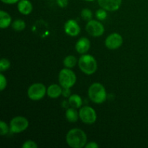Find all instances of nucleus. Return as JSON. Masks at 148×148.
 Returning a JSON list of instances; mask_svg holds the SVG:
<instances>
[{
	"label": "nucleus",
	"instance_id": "obj_27",
	"mask_svg": "<svg viewBox=\"0 0 148 148\" xmlns=\"http://www.w3.org/2000/svg\"><path fill=\"white\" fill-rule=\"evenodd\" d=\"M98 147H99V145H98L96 143H95V142H90V143L86 144V145H85V148H98Z\"/></svg>",
	"mask_w": 148,
	"mask_h": 148
},
{
	"label": "nucleus",
	"instance_id": "obj_5",
	"mask_svg": "<svg viewBox=\"0 0 148 148\" xmlns=\"http://www.w3.org/2000/svg\"><path fill=\"white\" fill-rule=\"evenodd\" d=\"M46 88L43 84L34 83L29 87L27 90V96L32 101H39L46 95Z\"/></svg>",
	"mask_w": 148,
	"mask_h": 148
},
{
	"label": "nucleus",
	"instance_id": "obj_30",
	"mask_svg": "<svg viewBox=\"0 0 148 148\" xmlns=\"http://www.w3.org/2000/svg\"><path fill=\"white\" fill-rule=\"evenodd\" d=\"M85 1H95V0H85Z\"/></svg>",
	"mask_w": 148,
	"mask_h": 148
},
{
	"label": "nucleus",
	"instance_id": "obj_10",
	"mask_svg": "<svg viewBox=\"0 0 148 148\" xmlns=\"http://www.w3.org/2000/svg\"><path fill=\"white\" fill-rule=\"evenodd\" d=\"M98 4L101 8L106 11H117L120 8L122 0H98Z\"/></svg>",
	"mask_w": 148,
	"mask_h": 148
},
{
	"label": "nucleus",
	"instance_id": "obj_26",
	"mask_svg": "<svg viewBox=\"0 0 148 148\" xmlns=\"http://www.w3.org/2000/svg\"><path fill=\"white\" fill-rule=\"evenodd\" d=\"M58 5L62 8H64L68 5V0H56Z\"/></svg>",
	"mask_w": 148,
	"mask_h": 148
},
{
	"label": "nucleus",
	"instance_id": "obj_25",
	"mask_svg": "<svg viewBox=\"0 0 148 148\" xmlns=\"http://www.w3.org/2000/svg\"><path fill=\"white\" fill-rule=\"evenodd\" d=\"M7 85V81L5 76L2 74L0 75V90L3 91Z\"/></svg>",
	"mask_w": 148,
	"mask_h": 148
},
{
	"label": "nucleus",
	"instance_id": "obj_23",
	"mask_svg": "<svg viewBox=\"0 0 148 148\" xmlns=\"http://www.w3.org/2000/svg\"><path fill=\"white\" fill-rule=\"evenodd\" d=\"M9 132V127L4 121H0V134L1 136L6 135Z\"/></svg>",
	"mask_w": 148,
	"mask_h": 148
},
{
	"label": "nucleus",
	"instance_id": "obj_7",
	"mask_svg": "<svg viewBox=\"0 0 148 148\" xmlns=\"http://www.w3.org/2000/svg\"><path fill=\"white\" fill-rule=\"evenodd\" d=\"M79 116L82 122L88 124H92L97 119L96 112L90 106H84L79 111Z\"/></svg>",
	"mask_w": 148,
	"mask_h": 148
},
{
	"label": "nucleus",
	"instance_id": "obj_14",
	"mask_svg": "<svg viewBox=\"0 0 148 148\" xmlns=\"http://www.w3.org/2000/svg\"><path fill=\"white\" fill-rule=\"evenodd\" d=\"M63 90L56 84L51 85L47 89V95L51 98H57L62 94Z\"/></svg>",
	"mask_w": 148,
	"mask_h": 148
},
{
	"label": "nucleus",
	"instance_id": "obj_2",
	"mask_svg": "<svg viewBox=\"0 0 148 148\" xmlns=\"http://www.w3.org/2000/svg\"><path fill=\"white\" fill-rule=\"evenodd\" d=\"M88 96L90 99L96 104H101L106 100L107 94L106 88L99 82L92 83L88 89Z\"/></svg>",
	"mask_w": 148,
	"mask_h": 148
},
{
	"label": "nucleus",
	"instance_id": "obj_1",
	"mask_svg": "<svg viewBox=\"0 0 148 148\" xmlns=\"http://www.w3.org/2000/svg\"><path fill=\"white\" fill-rule=\"evenodd\" d=\"M87 135L85 132L78 128L69 130L66 136V141L68 145L72 148H82L87 144Z\"/></svg>",
	"mask_w": 148,
	"mask_h": 148
},
{
	"label": "nucleus",
	"instance_id": "obj_19",
	"mask_svg": "<svg viewBox=\"0 0 148 148\" xmlns=\"http://www.w3.org/2000/svg\"><path fill=\"white\" fill-rule=\"evenodd\" d=\"M25 23L23 20H20V19L14 20L12 23V27L16 31H21V30H23L25 28Z\"/></svg>",
	"mask_w": 148,
	"mask_h": 148
},
{
	"label": "nucleus",
	"instance_id": "obj_3",
	"mask_svg": "<svg viewBox=\"0 0 148 148\" xmlns=\"http://www.w3.org/2000/svg\"><path fill=\"white\" fill-rule=\"evenodd\" d=\"M78 65L83 73L90 75L95 73L98 69V64L92 56L90 54H83L78 61Z\"/></svg>",
	"mask_w": 148,
	"mask_h": 148
},
{
	"label": "nucleus",
	"instance_id": "obj_12",
	"mask_svg": "<svg viewBox=\"0 0 148 148\" xmlns=\"http://www.w3.org/2000/svg\"><path fill=\"white\" fill-rule=\"evenodd\" d=\"M90 48V42L87 38L82 37L77 41L75 44L76 51L80 54H85Z\"/></svg>",
	"mask_w": 148,
	"mask_h": 148
},
{
	"label": "nucleus",
	"instance_id": "obj_22",
	"mask_svg": "<svg viewBox=\"0 0 148 148\" xmlns=\"http://www.w3.org/2000/svg\"><path fill=\"white\" fill-rule=\"evenodd\" d=\"M95 17L98 20H104L107 17V12L104 9H99L95 12Z\"/></svg>",
	"mask_w": 148,
	"mask_h": 148
},
{
	"label": "nucleus",
	"instance_id": "obj_6",
	"mask_svg": "<svg viewBox=\"0 0 148 148\" xmlns=\"http://www.w3.org/2000/svg\"><path fill=\"white\" fill-rule=\"evenodd\" d=\"M29 126V121L25 117L15 116L10 121V130L14 134L24 132Z\"/></svg>",
	"mask_w": 148,
	"mask_h": 148
},
{
	"label": "nucleus",
	"instance_id": "obj_11",
	"mask_svg": "<svg viewBox=\"0 0 148 148\" xmlns=\"http://www.w3.org/2000/svg\"><path fill=\"white\" fill-rule=\"evenodd\" d=\"M64 31L68 36L75 37L80 33V27L75 20H69L64 25Z\"/></svg>",
	"mask_w": 148,
	"mask_h": 148
},
{
	"label": "nucleus",
	"instance_id": "obj_24",
	"mask_svg": "<svg viewBox=\"0 0 148 148\" xmlns=\"http://www.w3.org/2000/svg\"><path fill=\"white\" fill-rule=\"evenodd\" d=\"M23 148H38V145L33 140H27L22 145Z\"/></svg>",
	"mask_w": 148,
	"mask_h": 148
},
{
	"label": "nucleus",
	"instance_id": "obj_21",
	"mask_svg": "<svg viewBox=\"0 0 148 148\" xmlns=\"http://www.w3.org/2000/svg\"><path fill=\"white\" fill-rule=\"evenodd\" d=\"M10 65H11V63L10 61L7 59L3 58L0 61V71L4 72V71L7 70L10 67Z\"/></svg>",
	"mask_w": 148,
	"mask_h": 148
},
{
	"label": "nucleus",
	"instance_id": "obj_15",
	"mask_svg": "<svg viewBox=\"0 0 148 148\" xmlns=\"http://www.w3.org/2000/svg\"><path fill=\"white\" fill-rule=\"evenodd\" d=\"M12 23V17L7 12L1 10L0 12V27L1 29L7 28Z\"/></svg>",
	"mask_w": 148,
	"mask_h": 148
},
{
	"label": "nucleus",
	"instance_id": "obj_18",
	"mask_svg": "<svg viewBox=\"0 0 148 148\" xmlns=\"http://www.w3.org/2000/svg\"><path fill=\"white\" fill-rule=\"evenodd\" d=\"M77 59L75 56H72V55H69L65 57V59H64L63 64L65 66V67L69 68V69H72L74 66L76 65L77 64Z\"/></svg>",
	"mask_w": 148,
	"mask_h": 148
},
{
	"label": "nucleus",
	"instance_id": "obj_8",
	"mask_svg": "<svg viewBox=\"0 0 148 148\" xmlns=\"http://www.w3.org/2000/svg\"><path fill=\"white\" fill-rule=\"evenodd\" d=\"M88 34L93 37H99L104 33L105 28L103 25L99 21L91 20L88 22L85 27Z\"/></svg>",
	"mask_w": 148,
	"mask_h": 148
},
{
	"label": "nucleus",
	"instance_id": "obj_29",
	"mask_svg": "<svg viewBox=\"0 0 148 148\" xmlns=\"http://www.w3.org/2000/svg\"><path fill=\"white\" fill-rule=\"evenodd\" d=\"M62 95H63L64 97L70 96V91H69V89L64 88V90L62 91Z\"/></svg>",
	"mask_w": 148,
	"mask_h": 148
},
{
	"label": "nucleus",
	"instance_id": "obj_13",
	"mask_svg": "<svg viewBox=\"0 0 148 148\" xmlns=\"http://www.w3.org/2000/svg\"><path fill=\"white\" fill-rule=\"evenodd\" d=\"M17 10L21 14L27 15L33 11V4L29 0H20L17 4Z\"/></svg>",
	"mask_w": 148,
	"mask_h": 148
},
{
	"label": "nucleus",
	"instance_id": "obj_28",
	"mask_svg": "<svg viewBox=\"0 0 148 148\" xmlns=\"http://www.w3.org/2000/svg\"><path fill=\"white\" fill-rule=\"evenodd\" d=\"M3 3L7 4H13L17 3V1H19L20 0H1Z\"/></svg>",
	"mask_w": 148,
	"mask_h": 148
},
{
	"label": "nucleus",
	"instance_id": "obj_16",
	"mask_svg": "<svg viewBox=\"0 0 148 148\" xmlns=\"http://www.w3.org/2000/svg\"><path fill=\"white\" fill-rule=\"evenodd\" d=\"M69 104L75 108H78L81 107L82 104V100L81 97L77 94H74L69 96Z\"/></svg>",
	"mask_w": 148,
	"mask_h": 148
},
{
	"label": "nucleus",
	"instance_id": "obj_9",
	"mask_svg": "<svg viewBox=\"0 0 148 148\" xmlns=\"http://www.w3.org/2000/svg\"><path fill=\"white\" fill-rule=\"evenodd\" d=\"M123 43V38L120 34L117 33H114L110 34L106 38L105 45L108 49L115 50L121 46Z\"/></svg>",
	"mask_w": 148,
	"mask_h": 148
},
{
	"label": "nucleus",
	"instance_id": "obj_4",
	"mask_svg": "<svg viewBox=\"0 0 148 148\" xmlns=\"http://www.w3.org/2000/svg\"><path fill=\"white\" fill-rule=\"evenodd\" d=\"M77 77L73 71L69 68H64L59 74V82L63 88L70 89L76 83Z\"/></svg>",
	"mask_w": 148,
	"mask_h": 148
},
{
	"label": "nucleus",
	"instance_id": "obj_17",
	"mask_svg": "<svg viewBox=\"0 0 148 148\" xmlns=\"http://www.w3.org/2000/svg\"><path fill=\"white\" fill-rule=\"evenodd\" d=\"M79 117L77 111L75 109V108H69L66 111V118L69 122H76Z\"/></svg>",
	"mask_w": 148,
	"mask_h": 148
},
{
	"label": "nucleus",
	"instance_id": "obj_20",
	"mask_svg": "<svg viewBox=\"0 0 148 148\" xmlns=\"http://www.w3.org/2000/svg\"><path fill=\"white\" fill-rule=\"evenodd\" d=\"M81 16L83 18V20H87V21H90L92 18V11L88 8L83 9L82 10V12H81Z\"/></svg>",
	"mask_w": 148,
	"mask_h": 148
}]
</instances>
